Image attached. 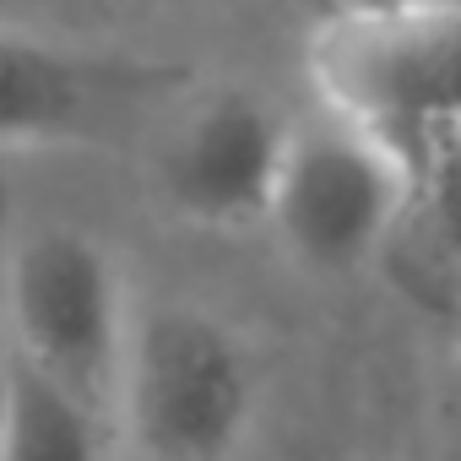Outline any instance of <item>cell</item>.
Returning <instances> with one entry per match:
<instances>
[{
  "label": "cell",
  "instance_id": "6da1fadb",
  "mask_svg": "<svg viewBox=\"0 0 461 461\" xmlns=\"http://www.w3.org/2000/svg\"><path fill=\"white\" fill-rule=\"evenodd\" d=\"M315 109L375 141L412 185L445 195L461 120L456 0H348L304 39Z\"/></svg>",
  "mask_w": 461,
  "mask_h": 461
},
{
  "label": "cell",
  "instance_id": "7a4b0ae2",
  "mask_svg": "<svg viewBox=\"0 0 461 461\" xmlns=\"http://www.w3.org/2000/svg\"><path fill=\"white\" fill-rule=\"evenodd\" d=\"M261 380L250 342L217 310L158 299L131 310L114 429L147 461H228L256 423Z\"/></svg>",
  "mask_w": 461,
  "mask_h": 461
},
{
  "label": "cell",
  "instance_id": "3957f363",
  "mask_svg": "<svg viewBox=\"0 0 461 461\" xmlns=\"http://www.w3.org/2000/svg\"><path fill=\"white\" fill-rule=\"evenodd\" d=\"M120 256L77 222H33L0 267V321L17 358L114 423V380L131 331Z\"/></svg>",
  "mask_w": 461,
  "mask_h": 461
},
{
  "label": "cell",
  "instance_id": "277c9868",
  "mask_svg": "<svg viewBox=\"0 0 461 461\" xmlns=\"http://www.w3.org/2000/svg\"><path fill=\"white\" fill-rule=\"evenodd\" d=\"M185 77L50 28L0 23V152L98 147L174 98Z\"/></svg>",
  "mask_w": 461,
  "mask_h": 461
},
{
  "label": "cell",
  "instance_id": "5b68a950",
  "mask_svg": "<svg viewBox=\"0 0 461 461\" xmlns=\"http://www.w3.org/2000/svg\"><path fill=\"white\" fill-rule=\"evenodd\" d=\"M412 201L407 174L331 114H294L267 222L310 272H353L375 261Z\"/></svg>",
  "mask_w": 461,
  "mask_h": 461
},
{
  "label": "cell",
  "instance_id": "8992f818",
  "mask_svg": "<svg viewBox=\"0 0 461 461\" xmlns=\"http://www.w3.org/2000/svg\"><path fill=\"white\" fill-rule=\"evenodd\" d=\"M288 131L294 114L261 87H201L190 104H179L152 158V190L163 212L212 234L261 228Z\"/></svg>",
  "mask_w": 461,
  "mask_h": 461
},
{
  "label": "cell",
  "instance_id": "52a82bcc",
  "mask_svg": "<svg viewBox=\"0 0 461 461\" xmlns=\"http://www.w3.org/2000/svg\"><path fill=\"white\" fill-rule=\"evenodd\" d=\"M109 418L12 353L0 461H109Z\"/></svg>",
  "mask_w": 461,
  "mask_h": 461
},
{
  "label": "cell",
  "instance_id": "ba28073f",
  "mask_svg": "<svg viewBox=\"0 0 461 461\" xmlns=\"http://www.w3.org/2000/svg\"><path fill=\"white\" fill-rule=\"evenodd\" d=\"M6 375H12V342H6V321H0V412H6Z\"/></svg>",
  "mask_w": 461,
  "mask_h": 461
},
{
  "label": "cell",
  "instance_id": "9c48e42d",
  "mask_svg": "<svg viewBox=\"0 0 461 461\" xmlns=\"http://www.w3.org/2000/svg\"><path fill=\"white\" fill-rule=\"evenodd\" d=\"M147 6H163V12H195V6H217V0H147Z\"/></svg>",
  "mask_w": 461,
  "mask_h": 461
}]
</instances>
